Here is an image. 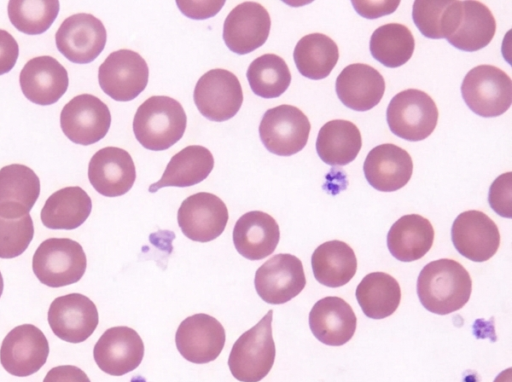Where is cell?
<instances>
[{"label": "cell", "mask_w": 512, "mask_h": 382, "mask_svg": "<svg viewBox=\"0 0 512 382\" xmlns=\"http://www.w3.org/2000/svg\"><path fill=\"white\" fill-rule=\"evenodd\" d=\"M472 280L456 260L442 258L425 265L417 279V294L423 307L446 315L461 309L469 300Z\"/></svg>", "instance_id": "6da1fadb"}, {"label": "cell", "mask_w": 512, "mask_h": 382, "mask_svg": "<svg viewBox=\"0 0 512 382\" xmlns=\"http://www.w3.org/2000/svg\"><path fill=\"white\" fill-rule=\"evenodd\" d=\"M182 105L169 96H151L137 109L133 132L146 149L162 151L178 142L186 129Z\"/></svg>", "instance_id": "7a4b0ae2"}, {"label": "cell", "mask_w": 512, "mask_h": 382, "mask_svg": "<svg viewBox=\"0 0 512 382\" xmlns=\"http://www.w3.org/2000/svg\"><path fill=\"white\" fill-rule=\"evenodd\" d=\"M272 315L269 310L252 328L233 344L228 366L234 378L241 382H259L270 372L276 355L272 336Z\"/></svg>", "instance_id": "3957f363"}, {"label": "cell", "mask_w": 512, "mask_h": 382, "mask_svg": "<svg viewBox=\"0 0 512 382\" xmlns=\"http://www.w3.org/2000/svg\"><path fill=\"white\" fill-rule=\"evenodd\" d=\"M87 266L82 246L69 238H48L36 249L32 269L38 280L52 288L78 282Z\"/></svg>", "instance_id": "277c9868"}, {"label": "cell", "mask_w": 512, "mask_h": 382, "mask_svg": "<svg viewBox=\"0 0 512 382\" xmlns=\"http://www.w3.org/2000/svg\"><path fill=\"white\" fill-rule=\"evenodd\" d=\"M466 105L477 115L496 117L512 103V81L506 72L493 65H478L464 77L461 85Z\"/></svg>", "instance_id": "5b68a950"}, {"label": "cell", "mask_w": 512, "mask_h": 382, "mask_svg": "<svg viewBox=\"0 0 512 382\" xmlns=\"http://www.w3.org/2000/svg\"><path fill=\"white\" fill-rule=\"evenodd\" d=\"M438 116L434 100L418 89H406L397 93L386 111L387 123L392 133L412 142L429 137L436 128Z\"/></svg>", "instance_id": "8992f818"}, {"label": "cell", "mask_w": 512, "mask_h": 382, "mask_svg": "<svg viewBox=\"0 0 512 382\" xmlns=\"http://www.w3.org/2000/svg\"><path fill=\"white\" fill-rule=\"evenodd\" d=\"M311 125L297 107L282 104L268 109L260 122L259 135L268 151L279 156H291L307 144Z\"/></svg>", "instance_id": "52a82bcc"}, {"label": "cell", "mask_w": 512, "mask_h": 382, "mask_svg": "<svg viewBox=\"0 0 512 382\" xmlns=\"http://www.w3.org/2000/svg\"><path fill=\"white\" fill-rule=\"evenodd\" d=\"M149 69L140 54L120 49L108 55L98 69V82L105 94L120 102L135 99L147 86Z\"/></svg>", "instance_id": "ba28073f"}, {"label": "cell", "mask_w": 512, "mask_h": 382, "mask_svg": "<svg viewBox=\"0 0 512 382\" xmlns=\"http://www.w3.org/2000/svg\"><path fill=\"white\" fill-rule=\"evenodd\" d=\"M193 98L205 118L223 122L239 111L243 91L235 74L225 69H212L197 81Z\"/></svg>", "instance_id": "9c48e42d"}, {"label": "cell", "mask_w": 512, "mask_h": 382, "mask_svg": "<svg viewBox=\"0 0 512 382\" xmlns=\"http://www.w3.org/2000/svg\"><path fill=\"white\" fill-rule=\"evenodd\" d=\"M110 124L108 106L91 94L75 96L60 114L63 133L69 140L80 145H91L104 138Z\"/></svg>", "instance_id": "30bf717a"}, {"label": "cell", "mask_w": 512, "mask_h": 382, "mask_svg": "<svg viewBox=\"0 0 512 382\" xmlns=\"http://www.w3.org/2000/svg\"><path fill=\"white\" fill-rule=\"evenodd\" d=\"M49 343L44 333L32 324L13 328L3 339L0 362L11 375L27 377L46 363Z\"/></svg>", "instance_id": "8fae6325"}, {"label": "cell", "mask_w": 512, "mask_h": 382, "mask_svg": "<svg viewBox=\"0 0 512 382\" xmlns=\"http://www.w3.org/2000/svg\"><path fill=\"white\" fill-rule=\"evenodd\" d=\"M254 285L260 298L269 304L290 301L306 285L301 260L287 253L274 255L257 269Z\"/></svg>", "instance_id": "7c38bea8"}, {"label": "cell", "mask_w": 512, "mask_h": 382, "mask_svg": "<svg viewBox=\"0 0 512 382\" xmlns=\"http://www.w3.org/2000/svg\"><path fill=\"white\" fill-rule=\"evenodd\" d=\"M107 33L103 23L87 13L67 17L55 34L57 49L69 61L86 64L103 51Z\"/></svg>", "instance_id": "4fadbf2b"}, {"label": "cell", "mask_w": 512, "mask_h": 382, "mask_svg": "<svg viewBox=\"0 0 512 382\" xmlns=\"http://www.w3.org/2000/svg\"><path fill=\"white\" fill-rule=\"evenodd\" d=\"M229 214L225 203L209 192H199L187 197L177 213L182 233L197 242H209L224 231Z\"/></svg>", "instance_id": "5bb4252c"}, {"label": "cell", "mask_w": 512, "mask_h": 382, "mask_svg": "<svg viewBox=\"0 0 512 382\" xmlns=\"http://www.w3.org/2000/svg\"><path fill=\"white\" fill-rule=\"evenodd\" d=\"M47 317L53 333L69 343L87 340L99 322L96 305L80 293L55 298L50 304Z\"/></svg>", "instance_id": "9a60e30c"}, {"label": "cell", "mask_w": 512, "mask_h": 382, "mask_svg": "<svg viewBox=\"0 0 512 382\" xmlns=\"http://www.w3.org/2000/svg\"><path fill=\"white\" fill-rule=\"evenodd\" d=\"M225 329L213 316L204 313L185 318L177 328V350L187 361L205 364L215 360L224 348Z\"/></svg>", "instance_id": "2e32d148"}, {"label": "cell", "mask_w": 512, "mask_h": 382, "mask_svg": "<svg viewBox=\"0 0 512 382\" xmlns=\"http://www.w3.org/2000/svg\"><path fill=\"white\" fill-rule=\"evenodd\" d=\"M451 238L456 250L474 262L489 260L500 245L496 223L479 210L459 214L453 222Z\"/></svg>", "instance_id": "e0dca14e"}, {"label": "cell", "mask_w": 512, "mask_h": 382, "mask_svg": "<svg viewBox=\"0 0 512 382\" xmlns=\"http://www.w3.org/2000/svg\"><path fill=\"white\" fill-rule=\"evenodd\" d=\"M93 356L103 372L122 376L140 365L144 356V343L139 334L130 327H111L96 342Z\"/></svg>", "instance_id": "ac0fdd59"}, {"label": "cell", "mask_w": 512, "mask_h": 382, "mask_svg": "<svg viewBox=\"0 0 512 382\" xmlns=\"http://www.w3.org/2000/svg\"><path fill=\"white\" fill-rule=\"evenodd\" d=\"M268 11L259 3L246 1L234 7L223 25L227 47L239 55L248 54L262 46L270 32Z\"/></svg>", "instance_id": "d6986e66"}, {"label": "cell", "mask_w": 512, "mask_h": 382, "mask_svg": "<svg viewBox=\"0 0 512 382\" xmlns=\"http://www.w3.org/2000/svg\"><path fill=\"white\" fill-rule=\"evenodd\" d=\"M88 179L94 189L103 196L124 195L132 188L136 179L133 159L122 148L104 147L90 159Z\"/></svg>", "instance_id": "ffe728a7"}, {"label": "cell", "mask_w": 512, "mask_h": 382, "mask_svg": "<svg viewBox=\"0 0 512 382\" xmlns=\"http://www.w3.org/2000/svg\"><path fill=\"white\" fill-rule=\"evenodd\" d=\"M19 84L24 96L31 102L46 106L57 102L67 91V70L51 56L30 59L22 68Z\"/></svg>", "instance_id": "44dd1931"}, {"label": "cell", "mask_w": 512, "mask_h": 382, "mask_svg": "<svg viewBox=\"0 0 512 382\" xmlns=\"http://www.w3.org/2000/svg\"><path fill=\"white\" fill-rule=\"evenodd\" d=\"M363 171L373 188L382 192H392L409 182L413 172V161L403 148L385 143L370 150L364 161Z\"/></svg>", "instance_id": "7402d4cb"}, {"label": "cell", "mask_w": 512, "mask_h": 382, "mask_svg": "<svg viewBox=\"0 0 512 382\" xmlns=\"http://www.w3.org/2000/svg\"><path fill=\"white\" fill-rule=\"evenodd\" d=\"M312 334L323 344L341 346L354 335L357 318L342 298L328 296L318 300L309 313Z\"/></svg>", "instance_id": "603a6c76"}, {"label": "cell", "mask_w": 512, "mask_h": 382, "mask_svg": "<svg viewBox=\"0 0 512 382\" xmlns=\"http://www.w3.org/2000/svg\"><path fill=\"white\" fill-rule=\"evenodd\" d=\"M335 89L339 100L346 107L355 111H368L381 101L385 81L372 66L354 63L340 72Z\"/></svg>", "instance_id": "cb8c5ba5"}, {"label": "cell", "mask_w": 512, "mask_h": 382, "mask_svg": "<svg viewBox=\"0 0 512 382\" xmlns=\"http://www.w3.org/2000/svg\"><path fill=\"white\" fill-rule=\"evenodd\" d=\"M279 239L280 230L276 220L258 210L243 214L233 229V243L237 252L253 261L272 254Z\"/></svg>", "instance_id": "d4e9b609"}, {"label": "cell", "mask_w": 512, "mask_h": 382, "mask_svg": "<svg viewBox=\"0 0 512 382\" xmlns=\"http://www.w3.org/2000/svg\"><path fill=\"white\" fill-rule=\"evenodd\" d=\"M434 228L418 214L400 217L387 234V246L394 258L411 262L422 258L432 247Z\"/></svg>", "instance_id": "484cf974"}, {"label": "cell", "mask_w": 512, "mask_h": 382, "mask_svg": "<svg viewBox=\"0 0 512 382\" xmlns=\"http://www.w3.org/2000/svg\"><path fill=\"white\" fill-rule=\"evenodd\" d=\"M91 210L89 195L79 186H68L48 197L40 217L43 225L49 229L73 230L86 221Z\"/></svg>", "instance_id": "4316f807"}, {"label": "cell", "mask_w": 512, "mask_h": 382, "mask_svg": "<svg viewBox=\"0 0 512 382\" xmlns=\"http://www.w3.org/2000/svg\"><path fill=\"white\" fill-rule=\"evenodd\" d=\"M214 167L212 153L201 145H189L169 161L161 179L149 187L154 193L167 186L189 187L208 177Z\"/></svg>", "instance_id": "83f0119b"}, {"label": "cell", "mask_w": 512, "mask_h": 382, "mask_svg": "<svg viewBox=\"0 0 512 382\" xmlns=\"http://www.w3.org/2000/svg\"><path fill=\"white\" fill-rule=\"evenodd\" d=\"M311 265L314 277L320 284L335 288L347 284L354 277L357 258L347 243L332 240L314 250Z\"/></svg>", "instance_id": "f1b7e54d"}, {"label": "cell", "mask_w": 512, "mask_h": 382, "mask_svg": "<svg viewBox=\"0 0 512 382\" xmlns=\"http://www.w3.org/2000/svg\"><path fill=\"white\" fill-rule=\"evenodd\" d=\"M362 147L358 127L348 120L326 122L319 130L316 150L323 162L331 166H344L352 162Z\"/></svg>", "instance_id": "f546056e"}, {"label": "cell", "mask_w": 512, "mask_h": 382, "mask_svg": "<svg viewBox=\"0 0 512 382\" xmlns=\"http://www.w3.org/2000/svg\"><path fill=\"white\" fill-rule=\"evenodd\" d=\"M496 32L490 9L479 1H462V14L455 32L447 41L459 50L473 52L487 46Z\"/></svg>", "instance_id": "4dcf8cb0"}, {"label": "cell", "mask_w": 512, "mask_h": 382, "mask_svg": "<svg viewBox=\"0 0 512 382\" xmlns=\"http://www.w3.org/2000/svg\"><path fill=\"white\" fill-rule=\"evenodd\" d=\"M356 299L367 317L383 319L397 310L401 300L400 285L388 273L372 272L358 284Z\"/></svg>", "instance_id": "1f68e13d"}, {"label": "cell", "mask_w": 512, "mask_h": 382, "mask_svg": "<svg viewBox=\"0 0 512 382\" xmlns=\"http://www.w3.org/2000/svg\"><path fill=\"white\" fill-rule=\"evenodd\" d=\"M294 62L301 75L319 80L326 78L339 59L337 44L327 35L311 33L303 36L294 48Z\"/></svg>", "instance_id": "d6a6232c"}, {"label": "cell", "mask_w": 512, "mask_h": 382, "mask_svg": "<svg viewBox=\"0 0 512 382\" xmlns=\"http://www.w3.org/2000/svg\"><path fill=\"white\" fill-rule=\"evenodd\" d=\"M39 194L40 180L28 166L11 164L0 169L1 209L29 213Z\"/></svg>", "instance_id": "836d02e7"}, {"label": "cell", "mask_w": 512, "mask_h": 382, "mask_svg": "<svg viewBox=\"0 0 512 382\" xmlns=\"http://www.w3.org/2000/svg\"><path fill=\"white\" fill-rule=\"evenodd\" d=\"M462 1L418 0L413 3L412 18L418 30L427 38L450 37L458 27Z\"/></svg>", "instance_id": "e575fe53"}, {"label": "cell", "mask_w": 512, "mask_h": 382, "mask_svg": "<svg viewBox=\"0 0 512 382\" xmlns=\"http://www.w3.org/2000/svg\"><path fill=\"white\" fill-rule=\"evenodd\" d=\"M369 46L373 58L386 67L396 68L412 57L415 41L407 26L388 23L372 33Z\"/></svg>", "instance_id": "d590c367"}, {"label": "cell", "mask_w": 512, "mask_h": 382, "mask_svg": "<svg viewBox=\"0 0 512 382\" xmlns=\"http://www.w3.org/2000/svg\"><path fill=\"white\" fill-rule=\"evenodd\" d=\"M254 94L262 98L282 95L291 83V73L283 58L268 53L254 59L246 73Z\"/></svg>", "instance_id": "8d00e7d4"}, {"label": "cell", "mask_w": 512, "mask_h": 382, "mask_svg": "<svg viewBox=\"0 0 512 382\" xmlns=\"http://www.w3.org/2000/svg\"><path fill=\"white\" fill-rule=\"evenodd\" d=\"M59 9L57 0H11L7 6L12 25L28 35L42 34L48 30Z\"/></svg>", "instance_id": "74e56055"}, {"label": "cell", "mask_w": 512, "mask_h": 382, "mask_svg": "<svg viewBox=\"0 0 512 382\" xmlns=\"http://www.w3.org/2000/svg\"><path fill=\"white\" fill-rule=\"evenodd\" d=\"M34 236L29 213L0 209V258H15L24 253Z\"/></svg>", "instance_id": "f35d334b"}, {"label": "cell", "mask_w": 512, "mask_h": 382, "mask_svg": "<svg viewBox=\"0 0 512 382\" xmlns=\"http://www.w3.org/2000/svg\"><path fill=\"white\" fill-rule=\"evenodd\" d=\"M491 208L500 216H512V173L507 172L498 176L491 184L488 194Z\"/></svg>", "instance_id": "ab89813d"}, {"label": "cell", "mask_w": 512, "mask_h": 382, "mask_svg": "<svg viewBox=\"0 0 512 382\" xmlns=\"http://www.w3.org/2000/svg\"><path fill=\"white\" fill-rule=\"evenodd\" d=\"M19 46L14 37L0 29V75L8 73L18 59Z\"/></svg>", "instance_id": "60d3db41"}, {"label": "cell", "mask_w": 512, "mask_h": 382, "mask_svg": "<svg viewBox=\"0 0 512 382\" xmlns=\"http://www.w3.org/2000/svg\"><path fill=\"white\" fill-rule=\"evenodd\" d=\"M176 3L184 15L193 19H206L214 16L224 5V1H177Z\"/></svg>", "instance_id": "b9f144b4"}, {"label": "cell", "mask_w": 512, "mask_h": 382, "mask_svg": "<svg viewBox=\"0 0 512 382\" xmlns=\"http://www.w3.org/2000/svg\"><path fill=\"white\" fill-rule=\"evenodd\" d=\"M399 4V1H352L359 15L368 19L388 15L394 12Z\"/></svg>", "instance_id": "7bdbcfd3"}, {"label": "cell", "mask_w": 512, "mask_h": 382, "mask_svg": "<svg viewBox=\"0 0 512 382\" xmlns=\"http://www.w3.org/2000/svg\"><path fill=\"white\" fill-rule=\"evenodd\" d=\"M43 382H91L87 374L73 365H60L50 369Z\"/></svg>", "instance_id": "ee69618b"}, {"label": "cell", "mask_w": 512, "mask_h": 382, "mask_svg": "<svg viewBox=\"0 0 512 382\" xmlns=\"http://www.w3.org/2000/svg\"><path fill=\"white\" fill-rule=\"evenodd\" d=\"M512 370L511 368H508L504 371H502L494 380V382H512L511 377Z\"/></svg>", "instance_id": "f6af8a7d"}, {"label": "cell", "mask_w": 512, "mask_h": 382, "mask_svg": "<svg viewBox=\"0 0 512 382\" xmlns=\"http://www.w3.org/2000/svg\"><path fill=\"white\" fill-rule=\"evenodd\" d=\"M3 288H4V282H3L2 274L0 272V297L2 295Z\"/></svg>", "instance_id": "bcb514c9"}]
</instances>
